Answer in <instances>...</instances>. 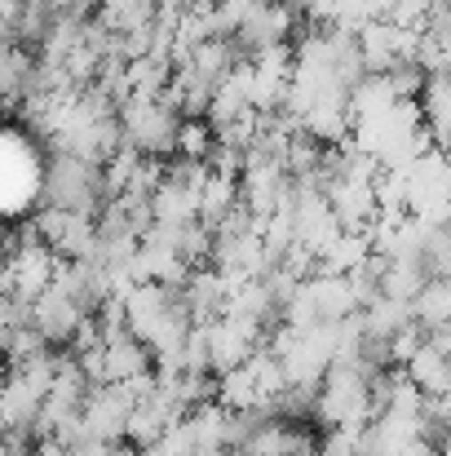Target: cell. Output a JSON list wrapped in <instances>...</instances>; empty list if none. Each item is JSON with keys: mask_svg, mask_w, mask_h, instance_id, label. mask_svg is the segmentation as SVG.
I'll return each instance as SVG.
<instances>
[{"mask_svg": "<svg viewBox=\"0 0 451 456\" xmlns=\"http://www.w3.org/2000/svg\"><path fill=\"white\" fill-rule=\"evenodd\" d=\"M177 129H181V116L164 98H129L120 107L125 147H133V151L147 155V159L177 151Z\"/></svg>", "mask_w": 451, "mask_h": 456, "instance_id": "obj_1", "label": "cell"}, {"mask_svg": "<svg viewBox=\"0 0 451 456\" xmlns=\"http://www.w3.org/2000/svg\"><path fill=\"white\" fill-rule=\"evenodd\" d=\"M107 195L102 186V168L76 155H53L49 173H44V200L49 208H67V213H98V200Z\"/></svg>", "mask_w": 451, "mask_h": 456, "instance_id": "obj_2", "label": "cell"}, {"mask_svg": "<svg viewBox=\"0 0 451 456\" xmlns=\"http://www.w3.org/2000/svg\"><path fill=\"white\" fill-rule=\"evenodd\" d=\"M425 399H443L451 390V354L439 341H425L412 359H407V372H403Z\"/></svg>", "mask_w": 451, "mask_h": 456, "instance_id": "obj_3", "label": "cell"}]
</instances>
